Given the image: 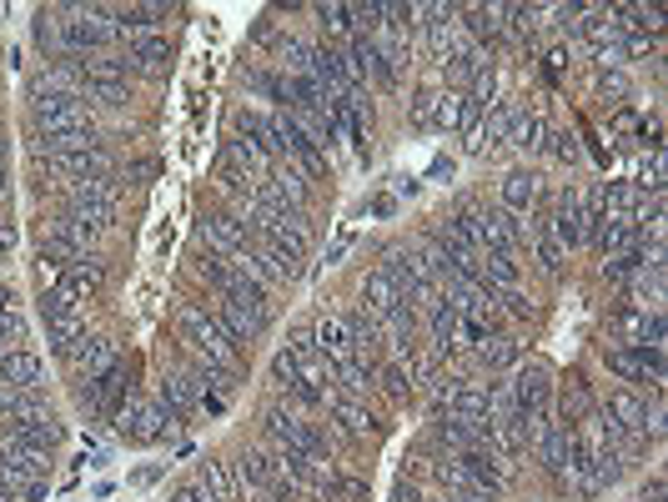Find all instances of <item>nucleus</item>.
I'll return each instance as SVG.
<instances>
[{"label":"nucleus","instance_id":"1","mask_svg":"<svg viewBox=\"0 0 668 502\" xmlns=\"http://www.w3.org/2000/svg\"><path fill=\"white\" fill-rule=\"evenodd\" d=\"M171 322H177V336L191 347V357L212 362V367L241 377V347L227 336V327L216 322V311H206L202 301H177L171 307Z\"/></svg>","mask_w":668,"mask_h":502},{"label":"nucleus","instance_id":"2","mask_svg":"<svg viewBox=\"0 0 668 502\" xmlns=\"http://www.w3.org/2000/svg\"><path fill=\"white\" fill-rule=\"evenodd\" d=\"M25 126H31V141H46V136H60V132H71V126H86L81 91L66 81H41L36 91H31V116H25Z\"/></svg>","mask_w":668,"mask_h":502},{"label":"nucleus","instance_id":"3","mask_svg":"<svg viewBox=\"0 0 668 502\" xmlns=\"http://www.w3.org/2000/svg\"><path fill=\"white\" fill-rule=\"evenodd\" d=\"M453 216L463 221V231L473 237L477 251H508V256L523 251V216L502 212V206H483V202H463Z\"/></svg>","mask_w":668,"mask_h":502},{"label":"nucleus","instance_id":"4","mask_svg":"<svg viewBox=\"0 0 668 502\" xmlns=\"http://www.w3.org/2000/svg\"><path fill=\"white\" fill-rule=\"evenodd\" d=\"M262 432H267V443L282 447V453H292V457H332L327 453V432L312 427L292 402H267L262 407Z\"/></svg>","mask_w":668,"mask_h":502},{"label":"nucleus","instance_id":"5","mask_svg":"<svg viewBox=\"0 0 668 502\" xmlns=\"http://www.w3.org/2000/svg\"><path fill=\"white\" fill-rule=\"evenodd\" d=\"M156 402L167 407L177 422H196L202 412H227V402H216V397L202 392V383L191 377V372H167L161 383H156Z\"/></svg>","mask_w":668,"mask_h":502},{"label":"nucleus","instance_id":"6","mask_svg":"<svg viewBox=\"0 0 668 502\" xmlns=\"http://www.w3.org/2000/svg\"><path fill=\"white\" fill-rule=\"evenodd\" d=\"M116 427H121V437H126V443L151 447V443H167L171 427H177V418H171L156 397H132V402H126V412L116 418Z\"/></svg>","mask_w":668,"mask_h":502},{"label":"nucleus","instance_id":"7","mask_svg":"<svg viewBox=\"0 0 668 502\" xmlns=\"http://www.w3.org/2000/svg\"><path fill=\"white\" fill-rule=\"evenodd\" d=\"M609 372L619 383H644L654 387V397H664V347H644V342H633V347H609L603 352Z\"/></svg>","mask_w":668,"mask_h":502},{"label":"nucleus","instance_id":"8","mask_svg":"<svg viewBox=\"0 0 668 502\" xmlns=\"http://www.w3.org/2000/svg\"><path fill=\"white\" fill-rule=\"evenodd\" d=\"M588 221H593V216H588L584 192H578V186H563L548 221H543V231H548L563 251H578V247H588Z\"/></svg>","mask_w":668,"mask_h":502},{"label":"nucleus","instance_id":"9","mask_svg":"<svg viewBox=\"0 0 668 502\" xmlns=\"http://www.w3.org/2000/svg\"><path fill=\"white\" fill-rule=\"evenodd\" d=\"M216 322L227 327V336L237 347H251L272 332V307H251V301H231V297H216Z\"/></svg>","mask_w":668,"mask_h":502},{"label":"nucleus","instance_id":"10","mask_svg":"<svg viewBox=\"0 0 668 502\" xmlns=\"http://www.w3.org/2000/svg\"><path fill=\"white\" fill-rule=\"evenodd\" d=\"M56 357H66V362H71V367L86 377V383H95V377H106V372L121 362V347L111 342V336H91V332H81V336L71 342V347L56 352Z\"/></svg>","mask_w":668,"mask_h":502},{"label":"nucleus","instance_id":"11","mask_svg":"<svg viewBox=\"0 0 668 502\" xmlns=\"http://www.w3.org/2000/svg\"><path fill=\"white\" fill-rule=\"evenodd\" d=\"M508 392H513V412H518V418H553V377L543 367L513 372Z\"/></svg>","mask_w":668,"mask_h":502},{"label":"nucleus","instance_id":"12","mask_svg":"<svg viewBox=\"0 0 668 502\" xmlns=\"http://www.w3.org/2000/svg\"><path fill=\"white\" fill-rule=\"evenodd\" d=\"M41 317H46V342L56 352H66L76 342V336L86 332V317H81V307H76L71 297H60L56 287L41 297Z\"/></svg>","mask_w":668,"mask_h":502},{"label":"nucleus","instance_id":"13","mask_svg":"<svg viewBox=\"0 0 668 502\" xmlns=\"http://www.w3.org/2000/svg\"><path fill=\"white\" fill-rule=\"evenodd\" d=\"M463 36L473 41L477 50H483V56H488V50H498V46H508V21H502V5H463Z\"/></svg>","mask_w":668,"mask_h":502},{"label":"nucleus","instance_id":"14","mask_svg":"<svg viewBox=\"0 0 668 502\" xmlns=\"http://www.w3.org/2000/svg\"><path fill=\"white\" fill-rule=\"evenodd\" d=\"M56 292L60 297H71L76 307H81V301H95L101 292H106V262H101V256H81V262H71L56 276Z\"/></svg>","mask_w":668,"mask_h":502},{"label":"nucleus","instance_id":"15","mask_svg":"<svg viewBox=\"0 0 668 502\" xmlns=\"http://www.w3.org/2000/svg\"><path fill=\"white\" fill-rule=\"evenodd\" d=\"M457 463H463V472L473 478V488L483 498H498L508 488V463L498 453H488V447H467V453H457Z\"/></svg>","mask_w":668,"mask_h":502},{"label":"nucleus","instance_id":"16","mask_svg":"<svg viewBox=\"0 0 668 502\" xmlns=\"http://www.w3.org/2000/svg\"><path fill=\"white\" fill-rule=\"evenodd\" d=\"M322 407L332 412V422L347 432V437H352V443H362V437L377 427V418L367 412V402H362V397L337 392V387H327V392H322Z\"/></svg>","mask_w":668,"mask_h":502},{"label":"nucleus","instance_id":"17","mask_svg":"<svg viewBox=\"0 0 668 502\" xmlns=\"http://www.w3.org/2000/svg\"><path fill=\"white\" fill-rule=\"evenodd\" d=\"M41 377H46V362L31 347L0 352V387H5V392H41Z\"/></svg>","mask_w":668,"mask_h":502},{"label":"nucleus","instance_id":"18","mask_svg":"<svg viewBox=\"0 0 668 502\" xmlns=\"http://www.w3.org/2000/svg\"><path fill=\"white\" fill-rule=\"evenodd\" d=\"M477 116H483V106H473V101H467L463 91H442V96H438V111H432V132L473 136Z\"/></svg>","mask_w":668,"mask_h":502},{"label":"nucleus","instance_id":"19","mask_svg":"<svg viewBox=\"0 0 668 502\" xmlns=\"http://www.w3.org/2000/svg\"><path fill=\"white\" fill-rule=\"evenodd\" d=\"M121 60H126V71L161 76L167 71V60H171V41L161 36V31H151V36H132L126 50H121Z\"/></svg>","mask_w":668,"mask_h":502},{"label":"nucleus","instance_id":"20","mask_svg":"<svg viewBox=\"0 0 668 502\" xmlns=\"http://www.w3.org/2000/svg\"><path fill=\"white\" fill-rule=\"evenodd\" d=\"M513 116H518V106L513 101H492L488 106V116H477V126H473V151L483 156V151H498V146H508V132H513Z\"/></svg>","mask_w":668,"mask_h":502},{"label":"nucleus","instance_id":"21","mask_svg":"<svg viewBox=\"0 0 668 502\" xmlns=\"http://www.w3.org/2000/svg\"><path fill=\"white\" fill-rule=\"evenodd\" d=\"M312 342H317V352L327 357V367H342V362L358 357V342L347 336L342 317H322V322H312Z\"/></svg>","mask_w":668,"mask_h":502},{"label":"nucleus","instance_id":"22","mask_svg":"<svg viewBox=\"0 0 668 502\" xmlns=\"http://www.w3.org/2000/svg\"><path fill=\"white\" fill-rule=\"evenodd\" d=\"M116 36H151L156 21H167V5H106Z\"/></svg>","mask_w":668,"mask_h":502},{"label":"nucleus","instance_id":"23","mask_svg":"<svg viewBox=\"0 0 668 502\" xmlns=\"http://www.w3.org/2000/svg\"><path fill=\"white\" fill-rule=\"evenodd\" d=\"M196 482H202V492L212 502H241V482H237V467L222 463V457H206L202 467H196Z\"/></svg>","mask_w":668,"mask_h":502},{"label":"nucleus","instance_id":"24","mask_svg":"<svg viewBox=\"0 0 668 502\" xmlns=\"http://www.w3.org/2000/svg\"><path fill=\"white\" fill-rule=\"evenodd\" d=\"M537 176L533 171H508L502 176V186H498V206L502 212H513V216H528V212H537Z\"/></svg>","mask_w":668,"mask_h":502},{"label":"nucleus","instance_id":"25","mask_svg":"<svg viewBox=\"0 0 668 502\" xmlns=\"http://www.w3.org/2000/svg\"><path fill=\"white\" fill-rule=\"evenodd\" d=\"M648 322H654V311H648V307H633V301H619V307L609 311V336H619L623 347H633V342H644Z\"/></svg>","mask_w":668,"mask_h":502},{"label":"nucleus","instance_id":"26","mask_svg":"<svg viewBox=\"0 0 668 502\" xmlns=\"http://www.w3.org/2000/svg\"><path fill=\"white\" fill-rule=\"evenodd\" d=\"M593 407H598V397L588 392V383H584V377H573L568 392L553 402V422H563V427H578V422H584Z\"/></svg>","mask_w":668,"mask_h":502},{"label":"nucleus","instance_id":"27","mask_svg":"<svg viewBox=\"0 0 668 502\" xmlns=\"http://www.w3.org/2000/svg\"><path fill=\"white\" fill-rule=\"evenodd\" d=\"M397 301H403V292L393 287V276L382 272V266L362 276V301H358V307H367V311H377V317H387Z\"/></svg>","mask_w":668,"mask_h":502},{"label":"nucleus","instance_id":"28","mask_svg":"<svg viewBox=\"0 0 668 502\" xmlns=\"http://www.w3.org/2000/svg\"><path fill=\"white\" fill-rule=\"evenodd\" d=\"M553 121L543 116V111H523L518 106V116H513V132H508V146H518V151H537L543 146V132H548Z\"/></svg>","mask_w":668,"mask_h":502},{"label":"nucleus","instance_id":"29","mask_svg":"<svg viewBox=\"0 0 668 502\" xmlns=\"http://www.w3.org/2000/svg\"><path fill=\"white\" fill-rule=\"evenodd\" d=\"M518 357H523V342H513V336H488V342H477V362L488 372L518 367Z\"/></svg>","mask_w":668,"mask_h":502},{"label":"nucleus","instance_id":"30","mask_svg":"<svg viewBox=\"0 0 668 502\" xmlns=\"http://www.w3.org/2000/svg\"><path fill=\"white\" fill-rule=\"evenodd\" d=\"M372 387H382V392L393 397V402H407V397L418 392V387H412V377H407V367H403L397 357L377 362V377H372Z\"/></svg>","mask_w":668,"mask_h":502},{"label":"nucleus","instance_id":"31","mask_svg":"<svg viewBox=\"0 0 668 502\" xmlns=\"http://www.w3.org/2000/svg\"><path fill=\"white\" fill-rule=\"evenodd\" d=\"M342 327H347V336L358 342V352H367V357H372V347H377V342H382V317H377V311L358 307V311H352V317H347Z\"/></svg>","mask_w":668,"mask_h":502},{"label":"nucleus","instance_id":"32","mask_svg":"<svg viewBox=\"0 0 668 502\" xmlns=\"http://www.w3.org/2000/svg\"><path fill=\"white\" fill-rule=\"evenodd\" d=\"M438 85H418L412 91V101H407V121L418 126V132H432V111H438Z\"/></svg>","mask_w":668,"mask_h":502},{"label":"nucleus","instance_id":"33","mask_svg":"<svg viewBox=\"0 0 668 502\" xmlns=\"http://www.w3.org/2000/svg\"><path fill=\"white\" fill-rule=\"evenodd\" d=\"M312 15L322 21V31H327V46H337V36H352V21H347V5H337V0H327V5H312Z\"/></svg>","mask_w":668,"mask_h":502},{"label":"nucleus","instance_id":"34","mask_svg":"<svg viewBox=\"0 0 668 502\" xmlns=\"http://www.w3.org/2000/svg\"><path fill=\"white\" fill-rule=\"evenodd\" d=\"M36 46L50 50V56H66V46H60V11L50 5V11H36Z\"/></svg>","mask_w":668,"mask_h":502},{"label":"nucleus","instance_id":"35","mask_svg":"<svg viewBox=\"0 0 668 502\" xmlns=\"http://www.w3.org/2000/svg\"><path fill=\"white\" fill-rule=\"evenodd\" d=\"M598 96L609 101V106H623V101H629V76H623V66H598Z\"/></svg>","mask_w":668,"mask_h":502},{"label":"nucleus","instance_id":"36","mask_svg":"<svg viewBox=\"0 0 668 502\" xmlns=\"http://www.w3.org/2000/svg\"><path fill=\"white\" fill-rule=\"evenodd\" d=\"M537 151L553 156V161H578V141H573V132H563V126H548Z\"/></svg>","mask_w":668,"mask_h":502},{"label":"nucleus","instance_id":"37","mask_svg":"<svg viewBox=\"0 0 668 502\" xmlns=\"http://www.w3.org/2000/svg\"><path fill=\"white\" fill-rule=\"evenodd\" d=\"M492 307H502V311H508V317H518V322H523V317H533V301H528L518 287H502V292H492Z\"/></svg>","mask_w":668,"mask_h":502},{"label":"nucleus","instance_id":"38","mask_svg":"<svg viewBox=\"0 0 668 502\" xmlns=\"http://www.w3.org/2000/svg\"><path fill=\"white\" fill-rule=\"evenodd\" d=\"M167 502H212V498L202 492V482L191 478V482H181V488H171V498H167Z\"/></svg>","mask_w":668,"mask_h":502},{"label":"nucleus","instance_id":"39","mask_svg":"<svg viewBox=\"0 0 668 502\" xmlns=\"http://www.w3.org/2000/svg\"><path fill=\"white\" fill-rule=\"evenodd\" d=\"M11 251H15V231L0 227V256H11Z\"/></svg>","mask_w":668,"mask_h":502},{"label":"nucleus","instance_id":"40","mask_svg":"<svg viewBox=\"0 0 668 502\" xmlns=\"http://www.w3.org/2000/svg\"><path fill=\"white\" fill-rule=\"evenodd\" d=\"M397 502H422V492L412 488V482H403V488H397Z\"/></svg>","mask_w":668,"mask_h":502},{"label":"nucleus","instance_id":"41","mask_svg":"<svg viewBox=\"0 0 668 502\" xmlns=\"http://www.w3.org/2000/svg\"><path fill=\"white\" fill-rule=\"evenodd\" d=\"M5 192H11V181H5V167H0V202H5Z\"/></svg>","mask_w":668,"mask_h":502},{"label":"nucleus","instance_id":"42","mask_svg":"<svg viewBox=\"0 0 668 502\" xmlns=\"http://www.w3.org/2000/svg\"><path fill=\"white\" fill-rule=\"evenodd\" d=\"M0 402H5V387H0Z\"/></svg>","mask_w":668,"mask_h":502},{"label":"nucleus","instance_id":"43","mask_svg":"<svg viewBox=\"0 0 668 502\" xmlns=\"http://www.w3.org/2000/svg\"><path fill=\"white\" fill-rule=\"evenodd\" d=\"M0 227H5V221H0Z\"/></svg>","mask_w":668,"mask_h":502}]
</instances>
